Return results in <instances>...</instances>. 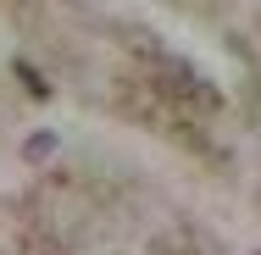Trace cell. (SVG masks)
Here are the masks:
<instances>
[{
  "instance_id": "6da1fadb",
  "label": "cell",
  "mask_w": 261,
  "mask_h": 255,
  "mask_svg": "<svg viewBox=\"0 0 261 255\" xmlns=\"http://www.w3.org/2000/svg\"><path fill=\"white\" fill-rule=\"evenodd\" d=\"M50 150H56V139H50V133H34V139L22 145V155H28V161H45Z\"/></svg>"
}]
</instances>
